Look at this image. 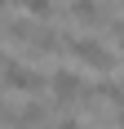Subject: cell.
I'll use <instances>...</instances> for the list:
<instances>
[{
    "instance_id": "30bf717a",
    "label": "cell",
    "mask_w": 124,
    "mask_h": 129,
    "mask_svg": "<svg viewBox=\"0 0 124 129\" xmlns=\"http://www.w3.org/2000/svg\"><path fill=\"white\" fill-rule=\"evenodd\" d=\"M9 9H13V0H0V13H9Z\"/></svg>"
},
{
    "instance_id": "7c38bea8",
    "label": "cell",
    "mask_w": 124,
    "mask_h": 129,
    "mask_svg": "<svg viewBox=\"0 0 124 129\" xmlns=\"http://www.w3.org/2000/svg\"><path fill=\"white\" fill-rule=\"evenodd\" d=\"M0 67H5V53H0Z\"/></svg>"
},
{
    "instance_id": "9c48e42d",
    "label": "cell",
    "mask_w": 124,
    "mask_h": 129,
    "mask_svg": "<svg viewBox=\"0 0 124 129\" xmlns=\"http://www.w3.org/2000/svg\"><path fill=\"white\" fill-rule=\"evenodd\" d=\"M44 129H84V125H80V120H75V116H62V120H49V125H44Z\"/></svg>"
},
{
    "instance_id": "52a82bcc",
    "label": "cell",
    "mask_w": 124,
    "mask_h": 129,
    "mask_svg": "<svg viewBox=\"0 0 124 129\" xmlns=\"http://www.w3.org/2000/svg\"><path fill=\"white\" fill-rule=\"evenodd\" d=\"M13 5H18V9H27L36 22H49V18H53V0H13Z\"/></svg>"
},
{
    "instance_id": "277c9868",
    "label": "cell",
    "mask_w": 124,
    "mask_h": 129,
    "mask_svg": "<svg viewBox=\"0 0 124 129\" xmlns=\"http://www.w3.org/2000/svg\"><path fill=\"white\" fill-rule=\"evenodd\" d=\"M44 125H49V103L40 98H27L22 107H13L5 116V129H44Z\"/></svg>"
},
{
    "instance_id": "7a4b0ae2",
    "label": "cell",
    "mask_w": 124,
    "mask_h": 129,
    "mask_svg": "<svg viewBox=\"0 0 124 129\" xmlns=\"http://www.w3.org/2000/svg\"><path fill=\"white\" fill-rule=\"evenodd\" d=\"M0 85L13 93H27V98H40V93L49 89V76L40 71V67H22L18 58H5V67H0Z\"/></svg>"
},
{
    "instance_id": "3957f363",
    "label": "cell",
    "mask_w": 124,
    "mask_h": 129,
    "mask_svg": "<svg viewBox=\"0 0 124 129\" xmlns=\"http://www.w3.org/2000/svg\"><path fill=\"white\" fill-rule=\"evenodd\" d=\"M80 89H84V80H80L75 67H58V71L49 76V93H53V103H58V107L80 103Z\"/></svg>"
},
{
    "instance_id": "8fae6325",
    "label": "cell",
    "mask_w": 124,
    "mask_h": 129,
    "mask_svg": "<svg viewBox=\"0 0 124 129\" xmlns=\"http://www.w3.org/2000/svg\"><path fill=\"white\" fill-rule=\"evenodd\" d=\"M115 129H124V111H115Z\"/></svg>"
},
{
    "instance_id": "8992f818",
    "label": "cell",
    "mask_w": 124,
    "mask_h": 129,
    "mask_svg": "<svg viewBox=\"0 0 124 129\" xmlns=\"http://www.w3.org/2000/svg\"><path fill=\"white\" fill-rule=\"evenodd\" d=\"M98 98H102V103H111L115 107V111H124V80H102V85H98Z\"/></svg>"
},
{
    "instance_id": "ba28073f",
    "label": "cell",
    "mask_w": 124,
    "mask_h": 129,
    "mask_svg": "<svg viewBox=\"0 0 124 129\" xmlns=\"http://www.w3.org/2000/svg\"><path fill=\"white\" fill-rule=\"evenodd\" d=\"M106 31H111V40H115V49L124 53V18H111V22H106Z\"/></svg>"
},
{
    "instance_id": "5b68a950",
    "label": "cell",
    "mask_w": 124,
    "mask_h": 129,
    "mask_svg": "<svg viewBox=\"0 0 124 129\" xmlns=\"http://www.w3.org/2000/svg\"><path fill=\"white\" fill-rule=\"evenodd\" d=\"M71 22L84 27V31H98V27H106L111 18H106V0H71Z\"/></svg>"
},
{
    "instance_id": "6da1fadb",
    "label": "cell",
    "mask_w": 124,
    "mask_h": 129,
    "mask_svg": "<svg viewBox=\"0 0 124 129\" xmlns=\"http://www.w3.org/2000/svg\"><path fill=\"white\" fill-rule=\"evenodd\" d=\"M67 53L80 67H89V71H115V62H120V53L111 45H102L98 36H71L67 40Z\"/></svg>"
}]
</instances>
